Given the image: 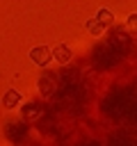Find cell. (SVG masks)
I'll return each mask as SVG.
<instances>
[{
	"instance_id": "7",
	"label": "cell",
	"mask_w": 137,
	"mask_h": 146,
	"mask_svg": "<svg viewBox=\"0 0 137 146\" xmlns=\"http://www.w3.org/2000/svg\"><path fill=\"white\" fill-rule=\"evenodd\" d=\"M128 30L130 32H137V14H130L128 16Z\"/></svg>"
},
{
	"instance_id": "3",
	"label": "cell",
	"mask_w": 137,
	"mask_h": 146,
	"mask_svg": "<svg viewBox=\"0 0 137 146\" xmlns=\"http://www.w3.org/2000/svg\"><path fill=\"white\" fill-rule=\"evenodd\" d=\"M18 103H21V94L14 91V89H9V91L5 94V98H2V105H5V107H16Z\"/></svg>"
},
{
	"instance_id": "2",
	"label": "cell",
	"mask_w": 137,
	"mask_h": 146,
	"mask_svg": "<svg viewBox=\"0 0 137 146\" xmlns=\"http://www.w3.org/2000/svg\"><path fill=\"white\" fill-rule=\"evenodd\" d=\"M50 52L55 55V59H57L59 64H66V62H71V48H68V46H64V43L55 46V50H50Z\"/></svg>"
},
{
	"instance_id": "1",
	"label": "cell",
	"mask_w": 137,
	"mask_h": 146,
	"mask_svg": "<svg viewBox=\"0 0 137 146\" xmlns=\"http://www.w3.org/2000/svg\"><path fill=\"white\" fill-rule=\"evenodd\" d=\"M30 57H32V62H34V64L46 66V64L53 59V52H50V48H46V46H37V48H32V50H30Z\"/></svg>"
},
{
	"instance_id": "6",
	"label": "cell",
	"mask_w": 137,
	"mask_h": 146,
	"mask_svg": "<svg viewBox=\"0 0 137 146\" xmlns=\"http://www.w3.org/2000/svg\"><path fill=\"white\" fill-rule=\"evenodd\" d=\"M39 87H41V91H43V96H48V94H50V91L55 89V84H53L50 80H46V78H43V80L39 82Z\"/></svg>"
},
{
	"instance_id": "5",
	"label": "cell",
	"mask_w": 137,
	"mask_h": 146,
	"mask_svg": "<svg viewBox=\"0 0 137 146\" xmlns=\"http://www.w3.org/2000/svg\"><path fill=\"white\" fill-rule=\"evenodd\" d=\"M96 18H98L100 23H105V25H110V21H112V11H107V9H98V14H96Z\"/></svg>"
},
{
	"instance_id": "8",
	"label": "cell",
	"mask_w": 137,
	"mask_h": 146,
	"mask_svg": "<svg viewBox=\"0 0 137 146\" xmlns=\"http://www.w3.org/2000/svg\"><path fill=\"white\" fill-rule=\"evenodd\" d=\"M25 114H27V116H34V107L27 105V107H25Z\"/></svg>"
},
{
	"instance_id": "4",
	"label": "cell",
	"mask_w": 137,
	"mask_h": 146,
	"mask_svg": "<svg viewBox=\"0 0 137 146\" xmlns=\"http://www.w3.org/2000/svg\"><path fill=\"white\" fill-rule=\"evenodd\" d=\"M105 27H107V25H105V23H100L98 18H91V21L87 23V30H89L91 34H103V32H105Z\"/></svg>"
}]
</instances>
